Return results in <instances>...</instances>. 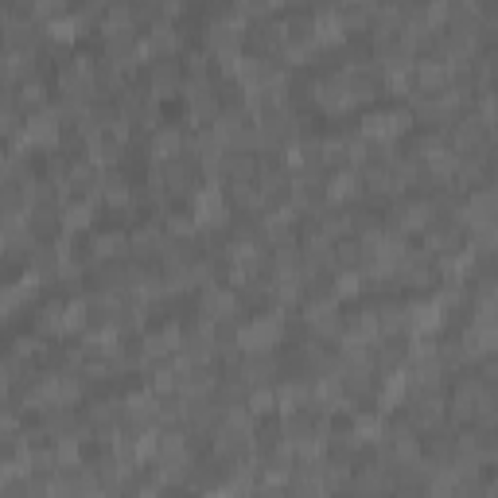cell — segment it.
I'll return each instance as SVG.
<instances>
[{"instance_id": "obj_7", "label": "cell", "mask_w": 498, "mask_h": 498, "mask_svg": "<svg viewBox=\"0 0 498 498\" xmlns=\"http://www.w3.org/2000/svg\"><path fill=\"white\" fill-rule=\"evenodd\" d=\"M24 101H28V106H40V101H43V86H40V82L24 86Z\"/></svg>"}, {"instance_id": "obj_6", "label": "cell", "mask_w": 498, "mask_h": 498, "mask_svg": "<svg viewBox=\"0 0 498 498\" xmlns=\"http://www.w3.org/2000/svg\"><path fill=\"white\" fill-rule=\"evenodd\" d=\"M86 222H90V206H70L67 210V226L70 230H82Z\"/></svg>"}, {"instance_id": "obj_5", "label": "cell", "mask_w": 498, "mask_h": 498, "mask_svg": "<svg viewBox=\"0 0 498 498\" xmlns=\"http://www.w3.org/2000/svg\"><path fill=\"white\" fill-rule=\"evenodd\" d=\"M354 191H358V187H354L351 172H342V176L331 179V199H347V195H354Z\"/></svg>"}, {"instance_id": "obj_3", "label": "cell", "mask_w": 498, "mask_h": 498, "mask_svg": "<svg viewBox=\"0 0 498 498\" xmlns=\"http://www.w3.org/2000/svg\"><path fill=\"white\" fill-rule=\"evenodd\" d=\"M176 47H179V35H176V28H167V24L152 28V40H148V51H156V55H164V51H176Z\"/></svg>"}, {"instance_id": "obj_4", "label": "cell", "mask_w": 498, "mask_h": 498, "mask_svg": "<svg viewBox=\"0 0 498 498\" xmlns=\"http://www.w3.org/2000/svg\"><path fill=\"white\" fill-rule=\"evenodd\" d=\"M420 82L424 86H444L448 82V67L444 63H420Z\"/></svg>"}, {"instance_id": "obj_1", "label": "cell", "mask_w": 498, "mask_h": 498, "mask_svg": "<svg viewBox=\"0 0 498 498\" xmlns=\"http://www.w3.org/2000/svg\"><path fill=\"white\" fill-rule=\"evenodd\" d=\"M276 339H281V323H276V319H254V323L242 331L245 351H254V354H261L265 347H273Z\"/></svg>"}, {"instance_id": "obj_2", "label": "cell", "mask_w": 498, "mask_h": 498, "mask_svg": "<svg viewBox=\"0 0 498 498\" xmlns=\"http://www.w3.org/2000/svg\"><path fill=\"white\" fill-rule=\"evenodd\" d=\"M203 312H206V319H230L234 315V296L222 292V288H206Z\"/></svg>"}]
</instances>
